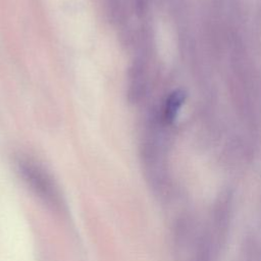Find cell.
<instances>
[{"mask_svg": "<svg viewBox=\"0 0 261 261\" xmlns=\"http://www.w3.org/2000/svg\"><path fill=\"white\" fill-rule=\"evenodd\" d=\"M186 96L187 95L182 90L173 91L168 96L164 108V117L167 122H172L175 119L180 106L186 100Z\"/></svg>", "mask_w": 261, "mask_h": 261, "instance_id": "cell-1", "label": "cell"}]
</instances>
